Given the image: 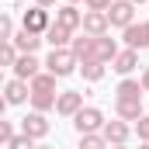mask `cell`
Returning a JSON list of instances; mask_svg holds the SVG:
<instances>
[{
    "label": "cell",
    "mask_w": 149,
    "mask_h": 149,
    "mask_svg": "<svg viewBox=\"0 0 149 149\" xmlns=\"http://www.w3.org/2000/svg\"><path fill=\"white\" fill-rule=\"evenodd\" d=\"M70 3H80V0H70Z\"/></svg>",
    "instance_id": "obj_31"
},
{
    "label": "cell",
    "mask_w": 149,
    "mask_h": 149,
    "mask_svg": "<svg viewBox=\"0 0 149 149\" xmlns=\"http://www.w3.org/2000/svg\"><path fill=\"white\" fill-rule=\"evenodd\" d=\"M56 80H59V76L49 73V70H42L38 76L28 80V83H31V108H38V111H52V108H56V101H59Z\"/></svg>",
    "instance_id": "obj_2"
},
{
    "label": "cell",
    "mask_w": 149,
    "mask_h": 149,
    "mask_svg": "<svg viewBox=\"0 0 149 149\" xmlns=\"http://www.w3.org/2000/svg\"><path fill=\"white\" fill-rule=\"evenodd\" d=\"M42 42H45V35H38V31H28V28H21V31L14 35V45H17L21 52H35Z\"/></svg>",
    "instance_id": "obj_19"
},
{
    "label": "cell",
    "mask_w": 149,
    "mask_h": 149,
    "mask_svg": "<svg viewBox=\"0 0 149 149\" xmlns=\"http://www.w3.org/2000/svg\"><path fill=\"white\" fill-rule=\"evenodd\" d=\"M135 135H139L142 142H149V114H142V118L135 121Z\"/></svg>",
    "instance_id": "obj_26"
},
{
    "label": "cell",
    "mask_w": 149,
    "mask_h": 149,
    "mask_svg": "<svg viewBox=\"0 0 149 149\" xmlns=\"http://www.w3.org/2000/svg\"><path fill=\"white\" fill-rule=\"evenodd\" d=\"M94 38H97V35H87V31H83V35H73V45H70V49L80 56V63L94 56Z\"/></svg>",
    "instance_id": "obj_20"
},
{
    "label": "cell",
    "mask_w": 149,
    "mask_h": 149,
    "mask_svg": "<svg viewBox=\"0 0 149 149\" xmlns=\"http://www.w3.org/2000/svg\"><path fill=\"white\" fill-rule=\"evenodd\" d=\"M21 132H28L31 139H45L49 135V121H45V111H38V108H31V111L21 118Z\"/></svg>",
    "instance_id": "obj_9"
},
{
    "label": "cell",
    "mask_w": 149,
    "mask_h": 149,
    "mask_svg": "<svg viewBox=\"0 0 149 149\" xmlns=\"http://www.w3.org/2000/svg\"><path fill=\"white\" fill-rule=\"evenodd\" d=\"M132 3H146V0H132Z\"/></svg>",
    "instance_id": "obj_30"
},
{
    "label": "cell",
    "mask_w": 149,
    "mask_h": 149,
    "mask_svg": "<svg viewBox=\"0 0 149 149\" xmlns=\"http://www.w3.org/2000/svg\"><path fill=\"white\" fill-rule=\"evenodd\" d=\"M118 52H121V49H118V42H114V38H108V35H97V38H94V56H90V59L111 63Z\"/></svg>",
    "instance_id": "obj_17"
},
{
    "label": "cell",
    "mask_w": 149,
    "mask_h": 149,
    "mask_svg": "<svg viewBox=\"0 0 149 149\" xmlns=\"http://www.w3.org/2000/svg\"><path fill=\"white\" fill-rule=\"evenodd\" d=\"M80 146L83 149H101V146H108V139H104V132H83Z\"/></svg>",
    "instance_id": "obj_22"
},
{
    "label": "cell",
    "mask_w": 149,
    "mask_h": 149,
    "mask_svg": "<svg viewBox=\"0 0 149 149\" xmlns=\"http://www.w3.org/2000/svg\"><path fill=\"white\" fill-rule=\"evenodd\" d=\"M80 108H83V94L80 90H63L59 101H56V114L59 118H73Z\"/></svg>",
    "instance_id": "obj_13"
},
{
    "label": "cell",
    "mask_w": 149,
    "mask_h": 149,
    "mask_svg": "<svg viewBox=\"0 0 149 149\" xmlns=\"http://www.w3.org/2000/svg\"><path fill=\"white\" fill-rule=\"evenodd\" d=\"M56 21L59 24H66V28H73V31H80L83 28V10H76V3H63V7H56Z\"/></svg>",
    "instance_id": "obj_15"
},
{
    "label": "cell",
    "mask_w": 149,
    "mask_h": 149,
    "mask_svg": "<svg viewBox=\"0 0 149 149\" xmlns=\"http://www.w3.org/2000/svg\"><path fill=\"white\" fill-rule=\"evenodd\" d=\"M111 3H114V0H83V7H87V10H108Z\"/></svg>",
    "instance_id": "obj_27"
},
{
    "label": "cell",
    "mask_w": 149,
    "mask_h": 149,
    "mask_svg": "<svg viewBox=\"0 0 149 149\" xmlns=\"http://www.w3.org/2000/svg\"><path fill=\"white\" fill-rule=\"evenodd\" d=\"M42 59H38L35 52H21L17 56V63H14V76H21V80H31V76H38L42 73Z\"/></svg>",
    "instance_id": "obj_12"
},
{
    "label": "cell",
    "mask_w": 149,
    "mask_h": 149,
    "mask_svg": "<svg viewBox=\"0 0 149 149\" xmlns=\"http://www.w3.org/2000/svg\"><path fill=\"white\" fill-rule=\"evenodd\" d=\"M35 3H42V7H56V0H35Z\"/></svg>",
    "instance_id": "obj_29"
},
{
    "label": "cell",
    "mask_w": 149,
    "mask_h": 149,
    "mask_svg": "<svg viewBox=\"0 0 149 149\" xmlns=\"http://www.w3.org/2000/svg\"><path fill=\"white\" fill-rule=\"evenodd\" d=\"M24 101H31V83L21 80V76L7 80V83H3V104H7V108H17V104H24Z\"/></svg>",
    "instance_id": "obj_6"
},
{
    "label": "cell",
    "mask_w": 149,
    "mask_h": 149,
    "mask_svg": "<svg viewBox=\"0 0 149 149\" xmlns=\"http://www.w3.org/2000/svg\"><path fill=\"white\" fill-rule=\"evenodd\" d=\"M135 7H139V3H132V0H114L111 7H108L111 28H128V24L135 21Z\"/></svg>",
    "instance_id": "obj_8"
},
{
    "label": "cell",
    "mask_w": 149,
    "mask_h": 149,
    "mask_svg": "<svg viewBox=\"0 0 149 149\" xmlns=\"http://www.w3.org/2000/svg\"><path fill=\"white\" fill-rule=\"evenodd\" d=\"M142 80H132V76H121V83L114 87V114L125 118V121H139L142 118Z\"/></svg>",
    "instance_id": "obj_1"
},
{
    "label": "cell",
    "mask_w": 149,
    "mask_h": 149,
    "mask_svg": "<svg viewBox=\"0 0 149 149\" xmlns=\"http://www.w3.org/2000/svg\"><path fill=\"white\" fill-rule=\"evenodd\" d=\"M73 28H66V24H59V21H52L49 24V31H45V42L52 45V49H63V45H73Z\"/></svg>",
    "instance_id": "obj_16"
},
{
    "label": "cell",
    "mask_w": 149,
    "mask_h": 149,
    "mask_svg": "<svg viewBox=\"0 0 149 149\" xmlns=\"http://www.w3.org/2000/svg\"><path fill=\"white\" fill-rule=\"evenodd\" d=\"M135 66H139V49H132V45H125V49L111 59V70H114L118 76H128Z\"/></svg>",
    "instance_id": "obj_14"
},
{
    "label": "cell",
    "mask_w": 149,
    "mask_h": 149,
    "mask_svg": "<svg viewBox=\"0 0 149 149\" xmlns=\"http://www.w3.org/2000/svg\"><path fill=\"white\" fill-rule=\"evenodd\" d=\"M17 56H21V49L14 45V38L0 45V66H7V70H14V63H17Z\"/></svg>",
    "instance_id": "obj_21"
},
{
    "label": "cell",
    "mask_w": 149,
    "mask_h": 149,
    "mask_svg": "<svg viewBox=\"0 0 149 149\" xmlns=\"http://www.w3.org/2000/svg\"><path fill=\"white\" fill-rule=\"evenodd\" d=\"M121 38H125V45H132V49H149V21H132L128 28H121Z\"/></svg>",
    "instance_id": "obj_11"
},
{
    "label": "cell",
    "mask_w": 149,
    "mask_h": 149,
    "mask_svg": "<svg viewBox=\"0 0 149 149\" xmlns=\"http://www.w3.org/2000/svg\"><path fill=\"white\" fill-rule=\"evenodd\" d=\"M45 70H49V73H56L59 80H63V76H70V73L80 70V56H76L70 45L52 49V52H49V59H45Z\"/></svg>",
    "instance_id": "obj_3"
},
{
    "label": "cell",
    "mask_w": 149,
    "mask_h": 149,
    "mask_svg": "<svg viewBox=\"0 0 149 149\" xmlns=\"http://www.w3.org/2000/svg\"><path fill=\"white\" fill-rule=\"evenodd\" d=\"M14 135H17V132H14V125H10V121H0V146L7 149V142H10Z\"/></svg>",
    "instance_id": "obj_25"
},
{
    "label": "cell",
    "mask_w": 149,
    "mask_h": 149,
    "mask_svg": "<svg viewBox=\"0 0 149 149\" xmlns=\"http://www.w3.org/2000/svg\"><path fill=\"white\" fill-rule=\"evenodd\" d=\"M35 146V139L28 135V132H21V135H14L10 142H7V149H31Z\"/></svg>",
    "instance_id": "obj_24"
},
{
    "label": "cell",
    "mask_w": 149,
    "mask_h": 149,
    "mask_svg": "<svg viewBox=\"0 0 149 149\" xmlns=\"http://www.w3.org/2000/svg\"><path fill=\"white\" fill-rule=\"evenodd\" d=\"M14 35H17L14 31V17L10 14H0V42H10Z\"/></svg>",
    "instance_id": "obj_23"
},
{
    "label": "cell",
    "mask_w": 149,
    "mask_h": 149,
    "mask_svg": "<svg viewBox=\"0 0 149 149\" xmlns=\"http://www.w3.org/2000/svg\"><path fill=\"white\" fill-rule=\"evenodd\" d=\"M104 139H108V146H125L128 139H132V121H125V118H114V121H104Z\"/></svg>",
    "instance_id": "obj_7"
},
{
    "label": "cell",
    "mask_w": 149,
    "mask_h": 149,
    "mask_svg": "<svg viewBox=\"0 0 149 149\" xmlns=\"http://www.w3.org/2000/svg\"><path fill=\"white\" fill-rule=\"evenodd\" d=\"M139 80H142V90H146V94H149V66H146V70H142V76H139Z\"/></svg>",
    "instance_id": "obj_28"
},
{
    "label": "cell",
    "mask_w": 149,
    "mask_h": 149,
    "mask_svg": "<svg viewBox=\"0 0 149 149\" xmlns=\"http://www.w3.org/2000/svg\"><path fill=\"white\" fill-rule=\"evenodd\" d=\"M17 3H21V0H17Z\"/></svg>",
    "instance_id": "obj_32"
},
{
    "label": "cell",
    "mask_w": 149,
    "mask_h": 149,
    "mask_svg": "<svg viewBox=\"0 0 149 149\" xmlns=\"http://www.w3.org/2000/svg\"><path fill=\"white\" fill-rule=\"evenodd\" d=\"M80 73H83L87 83H97V80H104V73H108V63H101V59H83V63H80Z\"/></svg>",
    "instance_id": "obj_18"
},
{
    "label": "cell",
    "mask_w": 149,
    "mask_h": 149,
    "mask_svg": "<svg viewBox=\"0 0 149 149\" xmlns=\"http://www.w3.org/2000/svg\"><path fill=\"white\" fill-rule=\"evenodd\" d=\"M49 24H52V17H49V7H42V3H31V7L21 14V28H28V31L45 35V31H49Z\"/></svg>",
    "instance_id": "obj_5"
},
{
    "label": "cell",
    "mask_w": 149,
    "mask_h": 149,
    "mask_svg": "<svg viewBox=\"0 0 149 149\" xmlns=\"http://www.w3.org/2000/svg\"><path fill=\"white\" fill-rule=\"evenodd\" d=\"M73 128H76V135H83V132H101V128H104V111L83 104V108L73 114Z\"/></svg>",
    "instance_id": "obj_4"
},
{
    "label": "cell",
    "mask_w": 149,
    "mask_h": 149,
    "mask_svg": "<svg viewBox=\"0 0 149 149\" xmlns=\"http://www.w3.org/2000/svg\"><path fill=\"white\" fill-rule=\"evenodd\" d=\"M80 31H87V35H108L111 31L108 10H83V28Z\"/></svg>",
    "instance_id": "obj_10"
}]
</instances>
